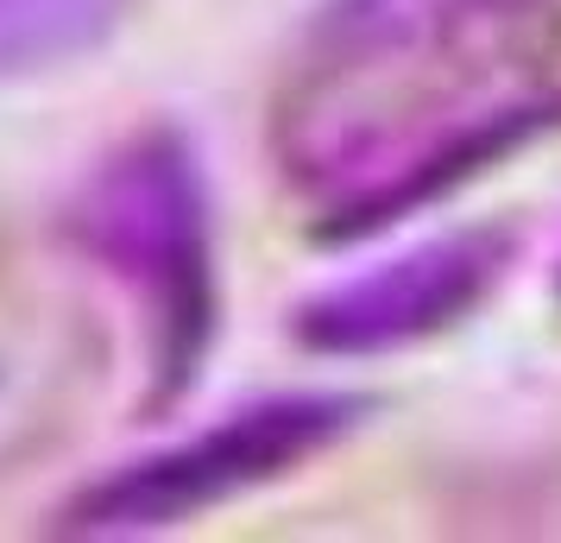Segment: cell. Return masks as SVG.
<instances>
[{"mask_svg":"<svg viewBox=\"0 0 561 543\" xmlns=\"http://www.w3.org/2000/svg\"><path fill=\"white\" fill-rule=\"evenodd\" d=\"M561 121V0H334L265 152L316 240H366Z\"/></svg>","mask_w":561,"mask_h":543,"instance_id":"cell-1","label":"cell"},{"mask_svg":"<svg viewBox=\"0 0 561 543\" xmlns=\"http://www.w3.org/2000/svg\"><path fill=\"white\" fill-rule=\"evenodd\" d=\"M64 247L133 310L139 405L171 411L196 386L221 323L215 203L196 139L178 121H146L114 139L64 208Z\"/></svg>","mask_w":561,"mask_h":543,"instance_id":"cell-2","label":"cell"},{"mask_svg":"<svg viewBox=\"0 0 561 543\" xmlns=\"http://www.w3.org/2000/svg\"><path fill=\"white\" fill-rule=\"evenodd\" d=\"M373 411V398L359 392H272L240 411H221L215 423L171 437L133 455V462L107 467L102 480H82L57 531L64 538H152V531H178L190 518L215 512L228 499L272 487L284 474L309 467L329 455L341 437H354Z\"/></svg>","mask_w":561,"mask_h":543,"instance_id":"cell-3","label":"cell"},{"mask_svg":"<svg viewBox=\"0 0 561 543\" xmlns=\"http://www.w3.org/2000/svg\"><path fill=\"white\" fill-rule=\"evenodd\" d=\"M511 259H517V234L492 222L430 234L366 272L309 291L290 310V341L322 361H379L423 348L485 310V297L505 285Z\"/></svg>","mask_w":561,"mask_h":543,"instance_id":"cell-4","label":"cell"},{"mask_svg":"<svg viewBox=\"0 0 561 543\" xmlns=\"http://www.w3.org/2000/svg\"><path fill=\"white\" fill-rule=\"evenodd\" d=\"M107 366V329L57 265L0 259V474L77 430Z\"/></svg>","mask_w":561,"mask_h":543,"instance_id":"cell-5","label":"cell"},{"mask_svg":"<svg viewBox=\"0 0 561 543\" xmlns=\"http://www.w3.org/2000/svg\"><path fill=\"white\" fill-rule=\"evenodd\" d=\"M133 0H0V82L45 77L107 45Z\"/></svg>","mask_w":561,"mask_h":543,"instance_id":"cell-6","label":"cell"},{"mask_svg":"<svg viewBox=\"0 0 561 543\" xmlns=\"http://www.w3.org/2000/svg\"><path fill=\"white\" fill-rule=\"evenodd\" d=\"M556 291H561V279H556Z\"/></svg>","mask_w":561,"mask_h":543,"instance_id":"cell-7","label":"cell"}]
</instances>
